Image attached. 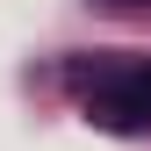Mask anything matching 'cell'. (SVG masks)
Wrapping results in <instances>:
<instances>
[{"instance_id": "6da1fadb", "label": "cell", "mask_w": 151, "mask_h": 151, "mask_svg": "<svg viewBox=\"0 0 151 151\" xmlns=\"http://www.w3.org/2000/svg\"><path fill=\"white\" fill-rule=\"evenodd\" d=\"M86 115L101 129H151V65H115L101 86L86 93Z\"/></svg>"}]
</instances>
